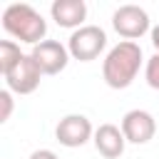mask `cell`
Here are the masks:
<instances>
[{
	"mask_svg": "<svg viewBox=\"0 0 159 159\" xmlns=\"http://www.w3.org/2000/svg\"><path fill=\"white\" fill-rule=\"evenodd\" d=\"M2 27L10 32L15 40L27 42V45H40L42 37L47 35V22L45 17L27 2H12L2 12Z\"/></svg>",
	"mask_w": 159,
	"mask_h": 159,
	"instance_id": "obj_2",
	"label": "cell"
},
{
	"mask_svg": "<svg viewBox=\"0 0 159 159\" xmlns=\"http://www.w3.org/2000/svg\"><path fill=\"white\" fill-rule=\"evenodd\" d=\"M124 144H127V139L122 134V127H117V124H99L94 129V147H97V152L102 157H107V159L122 157L124 154Z\"/></svg>",
	"mask_w": 159,
	"mask_h": 159,
	"instance_id": "obj_9",
	"label": "cell"
},
{
	"mask_svg": "<svg viewBox=\"0 0 159 159\" xmlns=\"http://www.w3.org/2000/svg\"><path fill=\"white\" fill-rule=\"evenodd\" d=\"M12 114V94L10 89H2L0 92V122H7Z\"/></svg>",
	"mask_w": 159,
	"mask_h": 159,
	"instance_id": "obj_13",
	"label": "cell"
},
{
	"mask_svg": "<svg viewBox=\"0 0 159 159\" xmlns=\"http://www.w3.org/2000/svg\"><path fill=\"white\" fill-rule=\"evenodd\" d=\"M107 47V32L99 25H82L80 30H75L67 40V50L75 60L80 62H92L102 55V50Z\"/></svg>",
	"mask_w": 159,
	"mask_h": 159,
	"instance_id": "obj_3",
	"label": "cell"
},
{
	"mask_svg": "<svg viewBox=\"0 0 159 159\" xmlns=\"http://www.w3.org/2000/svg\"><path fill=\"white\" fill-rule=\"evenodd\" d=\"M22 55H25V52H20V45H17V42L2 40V42H0V70H2V75L10 72V70L20 62Z\"/></svg>",
	"mask_w": 159,
	"mask_h": 159,
	"instance_id": "obj_11",
	"label": "cell"
},
{
	"mask_svg": "<svg viewBox=\"0 0 159 159\" xmlns=\"http://www.w3.org/2000/svg\"><path fill=\"white\" fill-rule=\"evenodd\" d=\"M32 60L37 62V67L42 70V75H57L67 67V60H70V50L57 42V40H42L40 45L32 47Z\"/></svg>",
	"mask_w": 159,
	"mask_h": 159,
	"instance_id": "obj_7",
	"label": "cell"
},
{
	"mask_svg": "<svg viewBox=\"0 0 159 159\" xmlns=\"http://www.w3.org/2000/svg\"><path fill=\"white\" fill-rule=\"evenodd\" d=\"M50 12L60 27H77L80 30L87 17V5H84V0H55Z\"/></svg>",
	"mask_w": 159,
	"mask_h": 159,
	"instance_id": "obj_10",
	"label": "cell"
},
{
	"mask_svg": "<svg viewBox=\"0 0 159 159\" xmlns=\"http://www.w3.org/2000/svg\"><path fill=\"white\" fill-rule=\"evenodd\" d=\"M30 159H57V154L50 152V149H37V152L30 154Z\"/></svg>",
	"mask_w": 159,
	"mask_h": 159,
	"instance_id": "obj_14",
	"label": "cell"
},
{
	"mask_svg": "<svg viewBox=\"0 0 159 159\" xmlns=\"http://www.w3.org/2000/svg\"><path fill=\"white\" fill-rule=\"evenodd\" d=\"M144 77H147V84H149L152 89H159V55H154V57L147 60Z\"/></svg>",
	"mask_w": 159,
	"mask_h": 159,
	"instance_id": "obj_12",
	"label": "cell"
},
{
	"mask_svg": "<svg viewBox=\"0 0 159 159\" xmlns=\"http://www.w3.org/2000/svg\"><path fill=\"white\" fill-rule=\"evenodd\" d=\"M142 60H144L142 57V47L137 42H129V40L117 42L107 52V57L102 62V77H104V82L112 89L129 87L134 82L139 67H142Z\"/></svg>",
	"mask_w": 159,
	"mask_h": 159,
	"instance_id": "obj_1",
	"label": "cell"
},
{
	"mask_svg": "<svg viewBox=\"0 0 159 159\" xmlns=\"http://www.w3.org/2000/svg\"><path fill=\"white\" fill-rule=\"evenodd\" d=\"M112 27L124 40L134 42L137 37H142L144 32H149V15L139 5H122L112 15Z\"/></svg>",
	"mask_w": 159,
	"mask_h": 159,
	"instance_id": "obj_4",
	"label": "cell"
},
{
	"mask_svg": "<svg viewBox=\"0 0 159 159\" xmlns=\"http://www.w3.org/2000/svg\"><path fill=\"white\" fill-rule=\"evenodd\" d=\"M5 82H7V89L15 92V94H32L37 87H40V77H42V70L37 67V62L32 60V55H22L20 62L2 75Z\"/></svg>",
	"mask_w": 159,
	"mask_h": 159,
	"instance_id": "obj_5",
	"label": "cell"
},
{
	"mask_svg": "<svg viewBox=\"0 0 159 159\" xmlns=\"http://www.w3.org/2000/svg\"><path fill=\"white\" fill-rule=\"evenodd\" d=\"M152 45H154V50H157V55H159V25L152 27Z\"/></svg>",
	"mask_w": 159,
	"mask_h": 159,
	"instance_id": "obj_15",
	"label": "cell"
},
{
	"mask_svg": "<svg viewBox=\"0 0 159 159\" xmlns=\"http://www.w3.org/2000/svg\"><path fill=\"white\" fill-rule=\"evenodd\" d=\"M55 137L62 147H82L89 142V137H94V129H92V122L84 117V114H67L60 119V124L55 127Z\"/></svg>",
	"mask_w": 159,
	"mask_h": 159,
	"instance_id": "obj_6",
	"label": "cell"
},
{
	"mask_svg": "<svg viewBox=\"0 0 159 159\" xmlns=\"http://www.w3.org/2000/svg\"><path fill=\"white\" fill-rule=\"evenodd\" d=\"M122 134L132 144H147L157 134V119L147 109H129L122 117Z\"/></svg>",
	"mask_w": 159,
	"mask_h": 159,
	"instance_id": "obj_8",
	"label": "cell"
}]
</instances>
